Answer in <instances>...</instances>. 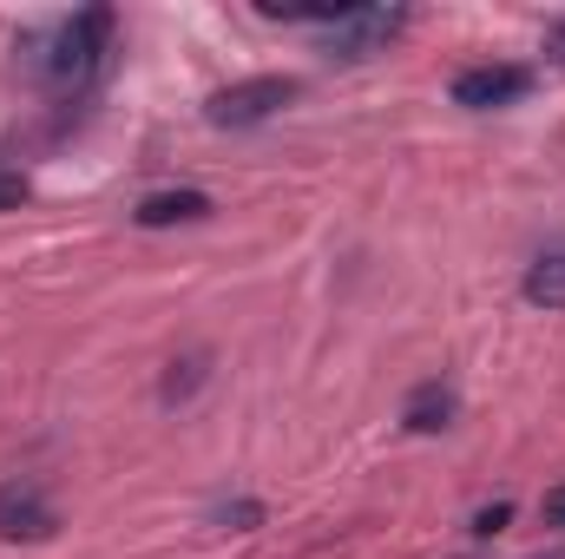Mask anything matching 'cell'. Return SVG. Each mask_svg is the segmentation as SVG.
<instances>
[{
	"label": "cell",
	"mask_w": 565,
	"mask_h": 559,
	"mask_svg": "<svg viewBox=\"0 0 565 559\" xmlns=\"http://www.w3.org/2000/svg\"><path fill=\"white\" fill-rule=\"evenodd\" d=\"M296 93H302V86H296V80H282V73L237 80V86H224V93H211V99H204V119H211V126H264V119L282 113Z\"/></svg>",
	"instance_id": "7a4b0ae2"
},
{
	"label": "cell",
	"mask_w": 565,
	"mask_h": 559,
	"mask_svg": "<svg viewBox=\"0 0 565 559\" xmlns=\"http://www.w3.org/2000/svg\"><path fill=\"white\" fill-rule=\"evenodd\" d=\"M106 46H113V13H106V7H86L79 20L60 27V46L46 53V80H53V86H86V80L99 73Z\"/></svg>",
	"instance_id": "6da1fadb"
},
{
	"label": "cell",
	"mask_w": 565,
	"mask_h": 559,
	"mask_svg": "<svg viewBox=\"0 0 565 559\" xmlns=\"http://www.w3.org/2000/svg\"><path fill=\"white\" fill-rule=\"evenodd\" d=\"M26 191H33V184H26V171L0 165V211H20V204H26Z\"/></svg>",
	"instance_id": "8fae6325"
},
{
	"label": "cell",
	"mask_w": 565,
	"mask_h": 559,
	"mask_svg": "<svg viewBox=\"0 0 565 559\" xmlns=\"http://www.w3.org/2000/svg\"><path fill=\"white\" fill-rule=\"evenodd\" d=\"M540 559H565V553H540Z\"/></svg>",
	"instance_id": "5bb4252c"
},
{
	"label": "cell",
	"mask_w": 565,
	"mask_h": 559,
	"mask_svg": "<svg viewBox=\"0 0 565 559\" xmlns=\"http://www.w3.org/2000/svg\"><path fill=\"white\" fill-rule=\"evenodd\" d=\"M526 303L533 309H565V251H546V257H533V271H526Z\"/></svg>",
	"instance_id": "ba28073f"
},
{
	"label": "cell",
	"mask_w": 565,
	"mask_h": 559,
	"mask_svg": "<svg viewBox=\"0 0 565 559\" xmlns=\"http://www.w3.org/2000/svg\"><path fill=\"white\" fill-rule=\"evenodd\" d=\"M546 520H553V527H565V487H553V494H546Z\"/></svg>",
	"instance_id": "7c38bea8"
},
{
	"label": "cell",
	"mask_w": 565,
	"mask_h": 559,
	"mask_svg": "<svg viewBox=\"0 0 565 559\" xmlns=\"http://www.w3.org/2000/svg\"><path fill=\"white\" fill-rule=\"evenodd\" d=\"M507 520H513V500H493V507H480V514H473V534H480V540H493V534H507Z\"/></svg>",
	"instance_id": "30bf717a"
},
{
	"label": "cell",
	"mask_w": 565,
	"mask_h": 559,
	"mask_svg": "<svg viewBox=\"0 0 565 559\" xmlns=\"http://www.w3.org/2000/svg\"><path fill=\"white\" fill-rule=\"evenodd\" d=\"M526 93H533L526 66H467L454 80V106H467V113H493V106H513Z\"/></svg>",
	"instance_id": "277c9868"
},
{
	"label": "cell",
	"mask_w": 565,
	"mask_h": 559,
	"mask_svg": "<svg viewBox=\"0 0 565 559\" xmlns=\"http://www.w3.org/2000/svg\"><path fill=\"white\" fill-rule=\"evenodd\" d=\"M402 27H408V13H402V7H355V13L335 27L342 40H329V46H335L342 60H369V53H382Z\"/></svg>",
	"instance_id": "5b68a950"
},
{
	"label": "cell",
	"mask_w": 565,
	"mask_h": 559,
	"mask_svg": "<svg viewBox=\"0 0 565 559\" xmlns=\"http://www.w3.org/2000/svg\"><path fill=\"white\" fill-rule=\"evenodd\" d=\"M204 218H211V198H204V191H151V198H139V211H132V224H139V231L204 224Z\"/></svg>",
	"instance_id": "8992f818"
},
{
	"label": "cell",
	"mask_w": 565,
	"mask_h": 559,
	"mask_svg": "<svg viewBox=\"0 0 565 559\" xmlns=\"http://www.w3.org/2000/svg\"><path fill=\"white\" fill-rule=\"evenodd\" d=\"M553 53H559V60H565V20H559V27H553Z\"/></svg>",
	"instance_id": "4fadbf2b"
},
{
	"label": "cell",
	"mask_w": 565,
	"mask_h": 559,
	"mask_svg": "<svg viewBox=\"0 0 565 559\" xmlns=\"http://www.w3.org/2000/svg\"><path fill=\"white\" fill-rule=\"evenodd\" d=\"M53 534H60L53 500H46L40 487H26V481H7V487H0V540L40 547V540H53Z\"/></svg>",
	"instance_id": "3957f363"
},
{
	"label": "cell",
	"mask_w": 565,
	"mask_h": 559,
	"mask_svg": "<svg viewBox=\"0 0 565 559\" xmlns=\"http://www.w3.org/2000/svg\"><path fill=\"white\" fill-rule=\"evenodd\" d=\"M198 382H204V356H184V362H171V376H164V402H184Z\"/></svg>",
	"instance_id": "9c48e42d"
},
{
	"label": "cell",
	"mask_w": 565,
	"mask_h": 559,
	"mask_svg": "<svg viewBox=\"0 0 565 559\" xmlns=\"http://www.w3.org/2000/svg\"><path fill=\"white\" fill-rule=\"evenodd\" d=\"M454 415H460V402H454L447 382H422V389L402 402V421H408L415 434H440V428H454Z\"/></svg>",
	"instance_id": "52a82bcc"
}]
</instances>
